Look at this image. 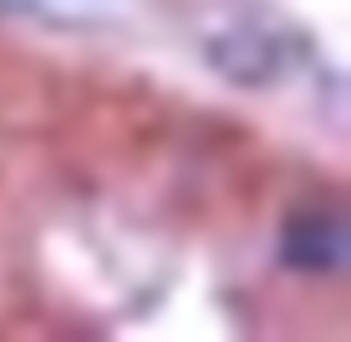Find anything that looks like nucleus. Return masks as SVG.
<instances>
[{"label": "nucleus", "mask_w": 351, "mask_h": 342, "mask_svg": "<svg viewBox=\"0 0 351 342\" xmlns=\"http://www.w3.org/2000/svg\"><path fill=\"white\" fill-rule=\"evenodd\" d=\"M280 258L293 271H338L347 258V231L334 214H298L280 231Z\"/></svg>", "instance_id": "obj_1"}]
</instances>
